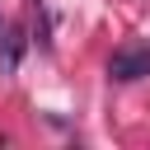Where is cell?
I'll return each mask as SVG.
<instances>
[{
	"mask_svg": "<svg viewBox=\"0 0 150 150\" xmlns=\"http://www.w3.org/2000/svg\"><path fill=\"white\" fill-rule=\"evenodd\" d=\"M108 75H112V80H122V84L145 80V75H150V47H122V52H112Z\"/></svg>",
	"mask_w": 150,
	"mask_h": 150,
	"instance_id": "1",
	"label": "cell"
},
{
	"mask_svg": "<svg viewBox=\"0 0 150 150\" xmlns=\"http://www.w3.org/2000/svg\"><path fill=\"white\" fill-rule=\"evenodd\" d=\"M19 56H23V28H9L5 56H0V75H14V70H19Z\"/></svg>",
	"mask_w": 150,
	"mask_h": 150,
	"instance_id": "2",
	"label": "cell"
}]
</instances>
